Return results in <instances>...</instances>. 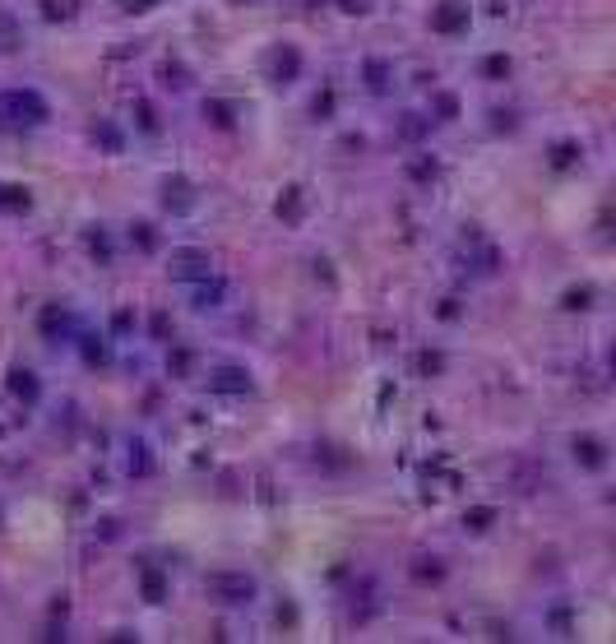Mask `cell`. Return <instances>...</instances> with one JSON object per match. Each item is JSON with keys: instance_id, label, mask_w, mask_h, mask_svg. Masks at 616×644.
Returning <instances> with one entry per match:
<instances>
[{"instance_id": "cell-1", "label": "cell", "mask_w": 616, "mask_h": 644, "mask_svg": "<svg viewBox=\"0 0 616 644\" xmlns=\"http://www.w3.org/2000/svg\"><path fill=\"white\" fill-rule=\"evenodd\" d=\"M38 121H47V103L33 89L0 93V126H38Z\"/></svg>"}, {"instance_id": "cell-2", "label": "cell", "mask_w": 616, "mask_h": 644, "mask_svg": "<svg viewBox=\"0 0 616 644\" xmlns=\"http://www.w3.org/2000/svg\"><path fill=\"white\" fill-rule=\"evenodd\" d=\"M468 24V5H459V0H449V5H440L436 10V28L440 33H454V28Z\"/></svg>"}, {"instance_id": "cell-3", "label": "cell", "mask_w": 616, "mask_h": 644, "mask_svg": "<svg viewBox=\"0 0 616 644\" xmlns=\"http://www.w3.org/2000/svg\"><path fill=\"white\" fill-rule=\"evenodd\" d=\"M575 454H584V464H593V468L603 464V445H598V440H579Z\"/></svg>"}, {"instance_id": "cell-4", "label": "cell", "mask_w": 616, "mask_h": 644, "mask_svg": "<svg viewBox=\"0 0 616 644\" xmlns=\"http://www.w3.org/2000/svg\"><path fill=\"white\" fill-rule=\"evenodd\" d=\"M0 204H5V209H28V195H19V186H5Z\"/></svg>"}, {"instance_id": "cell-5", "label": "cell", "mask_w": 616, "mask_h": 644, "mask_svg": "<svg viewBox=\"0 0 616 644\" xmlns=\"http://www.w3.org/2000/svg\"><path fill=\"white\" fill-rule=\"evenodd\" d=\"M505 70H510V61H505V56H491V61H487V75H505Z\"/></svg>"}, {"instance_id": "cell-6", "label": "cell", "mask_w": 616, "mask_h": 644, "mask_svg": "<svg viewBox=\"0 0 616 644\" xmlns=\"http://www.w3.org/2000/svg\"><path fill=\"white\" fill-rule=\"evenodd\" d=\"M487 519H491V510H473V515H468V524H473V528H487Z\"/></svg>"}, {"instance_id": "cell-7", "label": "cell", "mask_w": 616, "mask_h": 644, "mask_svg": "<svg viewBox=\"0 0 616 644\" xmlns=\"http://www.w3.org/2000/svg\"><path fill=\"white\" fill-rule=\"evenodd\" d=\"M14 389H19V394H28V399H33V380H24V371L14 375Z\"/></svg>"}]
</instances>
